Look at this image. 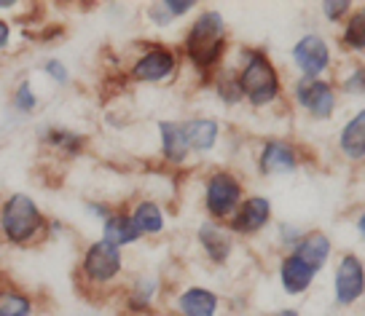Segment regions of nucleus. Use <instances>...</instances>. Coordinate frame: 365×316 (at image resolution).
<instances>
[{"mask_svg": "<svg viewBox=\"0 0 365 316\" xmlns=\"http://www.w3.org/2000/svg\"><path fill=\"white\" fill-rule=\"evenodd\" d=\"M339 147L346 158L352 161H360L365 158V110L354 113L346 126L341 129V137H339Z\"/></svg>", "mask_w": 365, "mask_h": 316, "instance_id": "nucleus-24", "label": "nucleus"}, {"mask_svg": "<svg viewBox=\"0 0 365 316\" xmlns=\"http://www.w3.org/2000/svg\"><path fill=\"white\" fill-rule=\"evenodd\" d=\"M237 73V83H240L242 100L252 105V107H269L279 100L282 94V78L279 70L274 65L269 54L261 48H247L242 65Z\"/></svg>", "mask_w": 365, "mask_h": 316, "instance_id": "nucleus-4", "label": "nucleus"}, {"mask_svg": "<svg viewBox=\"0 0 365 316\" xmlns=\"http://www.w3.org/2000/svg\"><path fill=\"white\" fill-rule=\"evenodd\" d=\"M159 142H161V158L172 164V167H182L188 156H191V147L182 132V124L178 121H159Z\"/></svg>", "mask_w": 365, "mask_h": 316, "instance_id": "nucleus-20", "label": "nucleus"}, {"mask_svg": "<svg viewBox=\"0 0 365 316\" xmlns=\"http://www.w3.org/2000/svg\"><path fill=\"white\" fill-rule=\"evenodd\" d=\"M175 311L178 316H217L220 314V297L215 290L191 284L175 297Z\"/></svg>", "mask_w": 365, "mask_h": 316, "instance_id": "nucleus-14", "label": "nucleus"}, {"mask_svg": "<svg viewBox=\"0 0 365 316\" xmlns=\"http://www.w3.org/2000/svg\"><path fill=\"white\" fill-rule=\"evenodd\" d=\"M182 48H185V59L199 73H215L223 65L228 48L226 16L217 9H205L202 14H196V19L185 33Z\"/></svg>", "mask_w": 365, "mask_h": 316, "instance_id": "nucleus-2", "label": "nucleus"}, {"mask_svg": "<svg viewBox=\"0 0 365 316\" xmlns=\"http://www.w3.org/2000/svg\"><path fill=\"white\" fill-rule=\"evenodd\" d=\"M38 297L0 273V316H38Z\"/></svg>", "mask_w": 365, "mask_h": 316, "instance_id": "nucleus-15", "label": "nucleus"}, {"mask_svg": "<svg viewBox=\"0 0 365 316\" xmlns=\"http://www.w3.org/2000/svg\"><path fill=\"white\" fill-rule=\"evenodd\" d=\"M293 100L301 110H307L317 121H328L336 110V91L322 78H301L293 86Z\"/></svg>", "mask_w": 365, "mask_h": 316, "instance_id": "nucleus-8", "label": "nucleus"}, {"mask_svg": "<svg viewBox=\"0 0 365 316\" xmlns=\"http://www.w3.org/2000/svg\"><path fill=\"white\" fill-rule=\"evenodd\" d=\"M298 169L296 147L285 139H266L258 150V172L263 177H282Z\"/></svg>", "mask_w": 365, "mask_h": 316, "instance_id": "nucleus-11", "label": "nucleus"}, {"mask_svg": "<svg viewBox=\"0 0 365 316\" xmlns=\"http://www.w3.org/2000/svg\"><path fill=\"white\" fill-rule=\"evenodd\" d=\"M212 86H215V94L226 105H240L242 102V91L240 83H237V73L234 70H220L215 78H212Z\"/></svg>", "mask_w": 365, "mask_h": 316, "instance_id": "nucleus-26", "label": "nucleus"}, {"mask_svg": "<svg viewBox=\"0 0 365 316\" xmlns=\"http://www.w3.org/2000/svg\"><path fill=\"white\" fill-rule=\"evenodd\" d=\"M124 249L108 244L103 238L89 241L76 265L78 290L83 295H103L105 290H113L124 276Z\"/></svg>", "mask_w": 365, "mask_h": 316, "instance_id": "nucleus-3", "label": "nucleus"}, {"mask_svg": "<svg viewBox=\"0 0 365 316\" xmlns=\"http://www.w3.org/2000/svg\"><path fill=\"white\" fill-rule=\"evenodd\" d=\"M245 201V185L231 169H215L205 180V209L212 223H228Z\"/></svg>", "mask_w": 365, "mask_h": 316, "instance_id": "nucleus-5", "label": "nucleus"}, {"mask_svg": "<svg viewBox=\"0 0 365 316\" xmlns=\"http://www.w3.org/2000/svg\"><path fill=\"white\" fill-rule=\"evenodd\" d=\"M145 16H148L156 27H170V24L175 22V19L170 16V11L164 9V0H161V3H150L148 9H145Z\"/></svg>", "mask_w": 365, "mask_h": 316, "instance_id": "nucleus-30", "label": "nucleus"}, {"mask_svg": "<svg viewBox=\"0 0 365 316\" xmlns=\"http://www.w3.org/2000/svg\"><path fill=\"white\" fill-rule=\"evenodd\" d=\"M272 201L266 196H245V201L240 204L226 228L231 231V236H255L272 223Z\"/></svg>", "mask_w": 365, "mask_h": 316, "instance_id": "nucleus-10", "label": "nucleus"}, {"mask_svg": "<svg viewBox=\"0 0 365 316\" xmlns=\"http://www.w3.org/2000/svg\"><path fill=\"white\" fill-rule=\"evenodd\" d=\"M349 9H352V6H349L346 0H339V3H322V11H325V16H328L331 22L341 19V16L349 11Z\"/></svg>", "mask_w": 365, "mask_h": 316, "instance_id": "nucleus-33", "label": "nucleus"}, {"mask_svg": "<svg viewBox=\"0 0 365 316\" xmlns=\"http://www.w3.org/2000/svg\"><path fill=\"white\" fill-rule=\"evenodd\" d=\"M196 241L199 247L205 249V255L210 263L215 265H226L231 252H234V236L226 226L220 223H212V220H205L202 226L196 228Z\"/></svg>", "mask_w": 365, "mask_h": 316, "instance_id": "nucleus-13", "label": "nucleus"}, {"mask_svg": "<svg viewBox=\"0 0 365 316\" xmlns=\"http://www.w3.org/2000/svg\"><path fill=\"white\" fill-rule=\"evenodd\" d=\"M290 57H293V65L304 78H319L325 70L331 68V48L325 43V38L317 33L298 38Z\"/></svg>", "mask_w": 365, "mask_h": 316, "instance_id": "nucleus-9", "label": "nucleus"}, {"mask_svg": "<svg viewBox=\"0 0 365 316\" xmlns=\"http://www.w3.org/2000/svg\"><path fill=\"white\" fill-rule=\"evenodd\" d=\"M145 316H161V314H145Z\"/></svg>", "mask_w": 365, "mask_h": 316, "instance_id": "nucleus-38", "label": "nucleus"}, {"mask_svg": "<svg viewBox=\"0 0 365 316\" xmlns=\"http://www.w3.org/2000/svg\"><path fill=\"white\" fill-rule=\"evenodd\" d=\"M182 132H185V139H188V147L191 153H212L220 139V124L210 115H196V118H188L182 124Z\"/></svg>", "mask_w": 365, "mask_h": 316, "instance_id": "nucleus-19", "label": "nucleus"}, {"mask_svg": "<svg viewBox=\"0 0 365 316\" xmlns=\"http://www.w3.org/2000/svg\"><path fill=\"white\" fill-rule=\"evenodd\" d=\"M35 139L38 145L43 147L46 153L57 158V161H76L78 156L86 153V145H89V137L70 129L65 124H51V121H43V124L35 129Z\"/></svg>", "mask_w": 365, "mask_h": 316, "instance_id": "nucleus-7", "label": "nucleus"}, {"mask_svg": "<svg viewBox=\"0 0 365 316\" xmlns=\"http://www.w3.org/2000/svg\"><path fill=\"white\" fill-rule=\"evenodd\" d=\"M333 293H336V303L341 305H352L354 300H360V295L365 293V271L360 258L344 255L339 260L336 279H333Z\"/></svg>", "mask_w": 365, "mask_h": 316, "instance_id": "nucleus-12", "label": "nucleus"}, {"mask_svg": "<svg viewBox=\"0 0 365 316\" xmlns=\"http://www.w3.org/2000/svg\"><path fill=\"white\" fill-rule=\"evenodd\" d=\"M277 233H279V244H282L285 249H290V252H293L298 241L304 238V231H301V228H298V226H287V223H282V226L277 228Z\"/></svg>", "mask_w": 365, "mask_h": 316, "instance_id": "nucleus-28", "label": "nucleus"}, {"mask_svg": "<svg viewBox=\"0 0 365 316\" xmlns=\"http://www.w3.org/2000/svg\"><path fill=\"white\" fill-rule=\"evenodd\" d=\"M344 89L349 91V94H352V91L354 94H360V91L365 89V70H360V68L354 70L352 75L346 78V83H344Z\"/></svg>", "mask_w": 365, "mask_h": 316, "instance_id": "nucleus-34", "label": "nucleus"}, {"mask_svg": "<svg viewBox=\"0 0 365 316\" xmlns=\"http://www.w3.org/2000/svg\"><path fill=\"white\" fill-rule=\"evenodd\" d=\"M100 238L108 241V244H113V247L124 249V247H129V244L140 241V233H137L135 226H132L126 209H113L110 217L100 223Z\"/></svg>", "mask_w": 365, "mask_h": 316, "instance_id": "nucleus-21", "label": "nucleus"}, {"mask_svg": "<svg viewBox=\"0 0 365 316\" xmlns=\"http://www.w3.org/2000/svg\"><path fill=\"white\" fill-rule=\"evenodd\" d=\"M164 9L170 11L172 19H180V16H185L188 11H194L196 3L194 0H164Z\"/></svg>", "mask_w": 365, "mask_h": 316, "instance_id": "nucleus-32", "label": "nucleus"}, {"mask_svg": "<svg viewBox=\"0 0 365 316\" xmlns=\"http://www.w3.org/2000/svg\"><path fill=\"white\" fill-rule=\"evenodd\" d=\"M41 75H43L48 83H54L59 89H68L73 83V70L62 57H46L41 62Z\"/></svg>", "mask_w": 365, "mask_h": 316, "instance_id": "nucleus-25", "label": "nucleus"}, {"mask_svg": "<svg viewBox=\"0 0 365 316\" xmlns=\"http://www.w3.org/2000/svg\"><path fill=\"white\" fill-rule=\"evenodd\" d=\"M129 220L135 231L140 233V238L145 236H161L167 231V215H164V206L153 199H137L129 209Z\"/></svg>", "mask_w": 365, "mask_h": 316, "instance_id": "nucleus-16", "label": "nucleus"}, {"mask_svg": "<svg viewBox=\"0 0 365 316\" xmlns=\"http://www.w3.org/2000/svg\"><path fill=\"white\" fill-rule=\"evenodd\" d=\"M279 284L287 295H304L312 287V282L317 279V271L307 265L301 258H296L293 252H287L285 258L279 260Z\"/></svg>", "mask_w": 365, "mask_h": 316, "instance_id": "nucleus-17", "label": "nucleus"}, {"mask_svg": "<svg viewBox=\"0 0 365 316\" xmlns=\"http://www.w3.org/2000/svg\"><path fill=\"white\" fill-rule=\"evenodd\" d=\"M161 287L153 276H140L135 282L129 284V290L124 293V311L129 316H145L153 314V303L159 297Z\"/></svg>", "mask_w": 365, "mask_h": 316, "instance_id": "nucleus-18", "label": "nucleus"}, {"mask_svg": "<svg viewBox=\"0 0 365 316\" xmlns=\"http://www.w3.org/2000/svg\"><path fill=\"white\" fill-rule=\"evenodd\" d=\"M22 3L19 0H0V11H16Z\"/></svg>", "mask_w": 365, "mask_h": 316, "instance_id": "nucleus-35", "label": "nucleus"}, {"mask_svg": "<svg viewBox=\"0 0 365 316\" xmlns=\"http://www.w3.org/2000/svg\"><path fill=\"white\" fill-rule=\"evenodd\" d=\"M293 255L301 258L307 265H312V268L319 273V268L331 258V238L325 236L322 231H309V233H304V238L296 244Z\"/></svg>", "mask_w": 365, "mask_h": 316, "instance_id": "nucleus-23", "label": "nucleus"}, {"mask_svg": "<svg viewBox=\"0 0 365 316\" xmlns=\"http://www.w3.org/2000/svg\"><path fill=\"white\" fill-rule=\"evenodd\" d=\"M48 220L35 196L11 191L0 199V244L11 249H35L48 241Z\"/></svg>", "mask_w": 365, "mask_h": 316, "instance_id": "nucleus-1", "label": "nucleus"}, {"mask_svg": "<svg viewBox=\"0 0 365 316\" xmlns=\"http://www.w3.org/2000/svg\"><path fill=\"white\" fill-rule=\"evenodd\" d=\"M269 316H298V311L296 308H279V311H274V314H269Z\"/></svg>", "mask_w": 365, "mask_h": 316, "instance_id": "nucleus-36", "label": "nucleus"}, {"mask_svg": "<svg viewBox=\"0 0 365 316\" xmlns=\"http://www.w3.org/2000/svg\"><path fill=\"white\" fill-rule=\"evenodd\" d=\"M180 57L178 51L164 43H145L135 54L132 65L126 70V78L135 83H167L178 75Z\"/></svg>", "mask_w": 365, "mask_h": 316, "instance_id": "nucleus-6", "label": "nucleus"}, {"mask_svg": "<svg viewBox=\"0 0 365 316\" xmlns=\"http://www.w3.org/2000/svg\"><path fill=\"white\" fill-rule=\"evenodd\" d=\"M113 209L115 206H110V204H105V201H83V212H86L91 220H97V223L108 220Z\"/></svg>", "mask_w": 365, "mask_h": 316, "instance_id": "nucleus-31", "label": "nucleus"}, {"mask_svg": "<svg viewBox=\"0 0 365 316\" xmlns=\"http://www.w3.org/2000/svg\"><path fill=\"white\" fill-rule=\"evenodd\" d=\"M344 41H346V46L349 48H365V6L363 9H357L354 11V16L349 19V24H346V33H344Z\"/></svg>", "mask_w": 365, "mask_h": 316, "instance_id": "nucleus-27", "label": "nucleus"}, {"mask_svg": "<svg viewBox=\"0 0 365 316\" xmlns=\"http://www.w3.org/2000/svg\"><path fill=\"white\" fill-rule=\"evenodd\" d=\"M41 91L35 89L33 78H19L9 94V113L14 118H33L41 110Z\"/></svg>", "mask_w": 365, "mask_h": 316, "instance_id": "nucleus-22", "label": "nucleus"}, {"mask_svg": "<svg viewBox=\"0 0 365 316\" xmlns=\"http://www.w3.org/2000/svg\"><path fill=\"white\" fill-rule=\"evenodd\" d=\"M14 41H16V30H14V22L0 16V54H9L14 48Z\"/></svg>", "mask_w": 365, "mask_h": 316, "instance_id": "nucleus-29", "label": "nucleus"}, {"mask_svg": "<svg viewBox=\"0 0 365 316\" xmlns=\"http://www.w3.org/2000/svg\"><path fill=\"white\" fill-rule=\"evenodd\" d=\"M357 231H360V236L365 238V212H363V217L357 220Z\"/></svg>", "mask_w": 365, "mask_h": 316, "instance_id": "nucleus-37", "label": "nucleus"}]
</instances>
